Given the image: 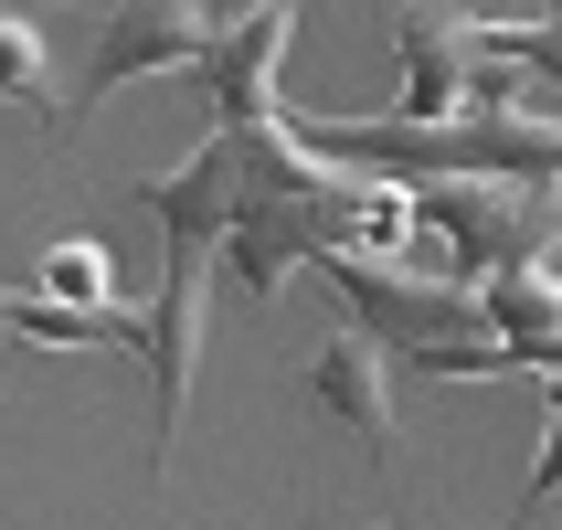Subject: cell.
<instances>
[{"mask_svg":"<svg viewBox=\"0 0 562 530\" xmlns=\"http://www.w3.org/2000/svg\"><path fill=\"white\" fill-rule=\"evenodd\" d=\"M138 202L159 213V297H149V382H159V477L181 446V404H191V361H202V286H213L234 223H245V138L213 127L181 170H149Z\"/></svg>","mask_w":562,"mask_h":530,"instance_id":"6da1fadb","label":"cell"},{"mask_svg":"<svg viewBox=\"0 0 562 530\" xmlns=\"http://www.w3.org/2000/svg\"><path fill=\"white\" fill-rule=\"evenodd\" d=\"M414 234L446 245L457 286H488L509 266H552L562 181H414Z\"/></svg>","mask_w":562,"mask_h":530,"instance_id":"7a4b0ae2","label":"cell"},{"mask_svg":"<svg viewBox=\"0 0 562 530\" xmlns=\"http://www.w3.org/2000/svg\"><path fill=\"white\" fill-rule=\"evenodd\" d=\"M329 286L361 308V329H372L393 361H425V350H468V340H488L477 286H457V277H414V266H393V255H329Z\"/></svg>","mask_w":562,"mask_h":530,"instance_id":"3957f363","label":"cell"},{"mask_svg":"<svg viewBox=\"0 0 562 530\" xmlns=\"http://www.w3.org/2000/svg\"><path fill=\"white\" fill-rule=\"evenodd\" d=\"M393 54H404V127H457L477 106H509V75L488 54L477 11H393Z\"/></svg>","mask_w":562,"mask_h":530,"instance_id":"277c9868","label":"cell"},{"mask_svg":"<svg viewBox=\"0 0 562 530\" xmlns=\"http://www.w3.org/2000/svg\"><path fill=\"white\" fill-rule=\"evenodd\" d=\"M213 43H223V11H191V0H127V11H106V32H95V54H86L75 117L106 106L117 86H138V75H202Z\"/></svg>","mask_w":562,"mask_h":530,"instance_id":"5b68a950","label":"cell"},{"mask_svg":"<svg viewBox=\"0 0 562 530\" xmlns=\"http://www.w3.org/2000/svg\"><path fill=\"white\" fill-rule=\"evenodd\" d=\"M286 43H297V11L286 0H266V11H223V43L213 64H202V86H213V127H234V138H255V127H277V64Z\"/></svg>","mask_w":562,"mask_h":530,"instance_id":"8992f818","label":"cell"},{"mask_svg":"<svg viewBox=\"0 0 562 530\" xmlns=\"http://www.w3.org/2000/svg\"><path fill=\"white\" fill-rule=\"evenodd\" d=\"M308 404L340 414L372 456H393V425H404V414H393V350H382L372 329H340V340L308 361Z\"/></svg>","mask_w":562,"mask_h":530,"instance_id":"52a82bcc","label":"cell"},{"mask_svg":"<svg viewBox=\"0 0 562 530\" xmlns=\"http://www.w3.org/2000/svg\"><path fill=\"white\" fill-rule=\"evenodd\" d=\"M477 308H488V340H499L520 372H562V277H552V266H509V277H488Z\"/></svg>","mask_w":562,"mask_h":530,"instance_id":"ba28073f","label":"cell"},{"mask_svg":"<svg viewBox=\"0 0 562 530\" xmlns=\"http://www.w3.org/2000/svg\"><path fill=\"white\" fill-rule=\"evenodd\" d=\"M0 95L32 106L43 127H75V117H64V95H54V43H43L32 11H0Z\"/></svg>","mask_w":562,"mask_h":530,"instance_id":"9c48e42d","label":"cell"},{"mask_svg":"<svg viewBox=\"0 0 562 530\" xmlns=\"http://www.w3.org/2000/svg\"><path fill=\"white\" fill-rule=\"evenodd\" d=\"M43 297L54 308H86V318H117V255H106V234L43 245Z\"/></svg>","mask_w":562,"mask_h":530,"instance_id":"30bf717a","label":"cell"},{"mask_svg":"<svg viewBox=\"0 0 562 530\" xmlns=\"http://www.w3.org/2000/svg\"><path fill=\"white\" fill-rule=\"evenodd\" d=\"M520 64H541L562 86V11H531V32H520Z\"/></svg>","mask_w":562,"mask_h":530,"instance_id":"8fae6325","label":"cell"},{"mask_svg":"<svg viewBox=\"0 0 562 530\" xmlns=\"http://www.w3.org/2000/svg\"><path fill=\"white\" fill-rule=\"evenodd\" d=\"M499 530H509V520H499Z\"/></svg>","mask_w":562,"mask_h":530,"instance_id":"7c38bea8","label":"cell"}]
</instances>
